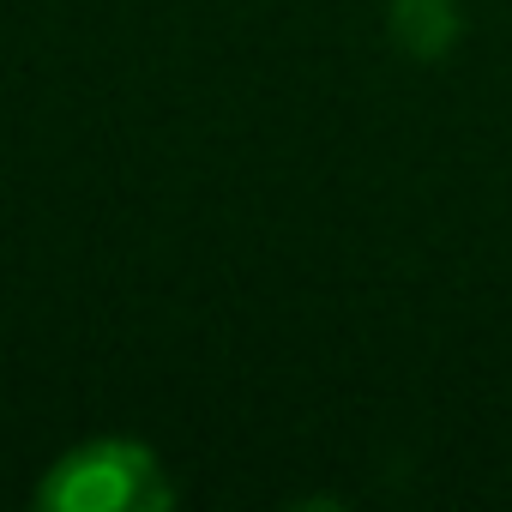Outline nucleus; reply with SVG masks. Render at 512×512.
<instances>
[{
    "label": "nucleus",
    "instance_id": "1",
    "mask_svg": "<svg viewBox=\"0 0 512 512\" xmlns=\"http://www.w3.org/2000/svg\"><path fill=\"white\" fill-rule=\"evenodd\" d=\"M169 500L175 488L163 458L145 440H121V434L67 446L37 482V506L49 512H163Z\"/></svg>",
    "mask_w": 512,
    "mask_h": 512
}]
</instances>
